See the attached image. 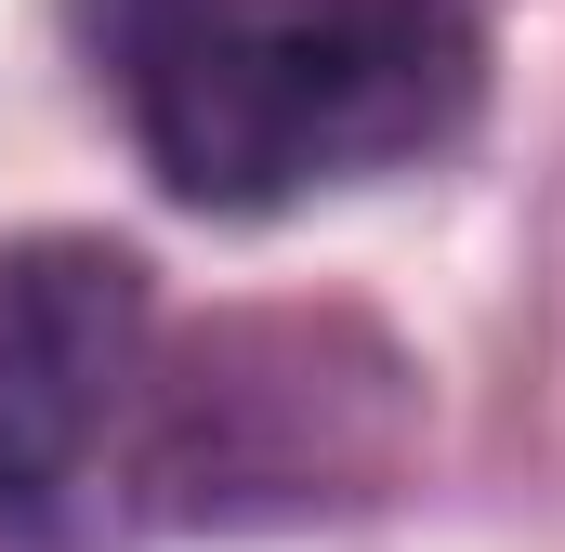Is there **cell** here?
<instances>
[{
  "instance_id": "obj_1",
  "label": "cell",
  "mask_w": 565,
  "mask_h": 552,
  "mask_svg": "<svg viewBox=\"0 0 565 552\" xmlns=\"http://www.w3.org/2000/svg\"><path fill=\"white\" fill-rule=\"evenodd\" d=\"M93 53L184 211H289L395 171L473 93L460 0H93Z\"/></svg>"
},
{
  "instance_id": "obj_2",
  "label": "cell",
  "mask_w": 565,
  "mask_h": 552,
  "mask_svg": "<svg viewBox=\"0 0 565 552\" xmlns=\"http://www.w3.org/2000/svg\"><path fill=\"white\" fill-rule=\"evenodd\" d=\"M145 316H158V276L132 237L53 224L0 251V513L13 527H40L93 474L106 421L145 382Z\"/></svg>"
}]
</instances>
